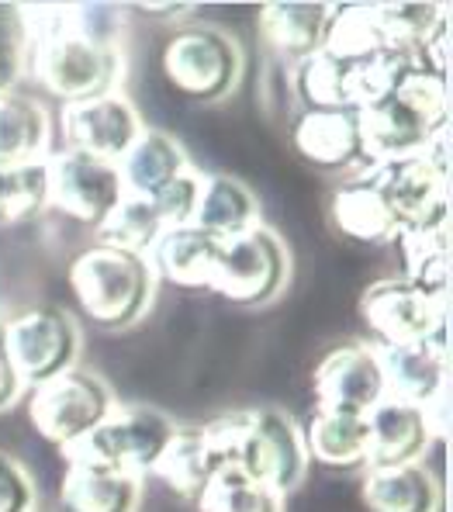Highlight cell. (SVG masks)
<instances>
[{
    "label": "cell",
    "mask_w": 453,
    "mask_h": 512,
    "mask_svg": "<svg viewBox=\"0 0 453 512\" xmlns=\"http://www.w3.org/2000/svg\"><path fill=\"white\" fill-rule=\"evenodd\" d=\"M35 21H25L28 73L45 94L63 104H80L90 97L118 94L125 77V52L118 45V28L101 25L111 7H25Z\"/></svg>",
    "instance_id": "1"
},
{
    "label": "cell",
    "mask_w": 453,
    "mask_h": 512,
    "mask_svg": "<svg viewBox=\"0 0 453 512\" xmlns=\"http://www.w3.org/2000/svg\"><path fill=\"white\" fill-rule=\"evenodd\" d=\"M205 440L222 468H239L277 499L291 495L308 471L298 423L281 409H236L208 419Z\"/></svg>",
    "instance_id": "2"
},
{
    "label": "cell",
    "mask_w": 453,
    "mask_h": 512,
    "mask_svg": "<svg viewBox=\"0 0 453 512\" xmlns=\"http://www.w3.org/2000/svg\"><path fill=\"white\" fill-rule=\"evenodd\" d=\"M66 284L77 308L97 329H132L153 308L156 274L146 256L87 246L73 256Z\"/></svg>",
    "instance_id": "3"
},
{
    "label": "cell",
    "mask_w": 453,
    "mask_h": 512,
    "mask_svg": "<svg viewBox=\"0 0 453 512\" xmlns=\"http://www.w3.org/2000/svg\"><path fill=\"white\" fill-rule=\"evenodd\" d=\"M166 87L191 104H218L243 80V49L229 32L211 25L180 28L160 52Z\"/></svg>",
    "instance_id": "4"
},
{
    "label": "cell",
    "mask_w": 453,
    "mask_h": 512,
    "mask_svg": "<svg viewBox=\"0 0 453 512\" xmlns=\"http://www.w3.org/2000/svg\"><path fill=\"white\" fill-rule=\"evenodd\" d=\"M173 426L177 423L170 416L146 409V405H115L101 426L59 454H63V464H97V468L146 478L170 440Z\"/></svg>",
    "instance_id": "5"
},
{
    "label": "cell",
    "mask_w": 453,
    "mask_h": 512,
    "mask_svg": "<svg viewBox=\"0 0 453 512\" xmlns=\"http://www.w3.org/2000/svg\"><path fill=\"white\" fill-rule=\"evenodd\" d=\"M291 281V253L284 239L267 225H253L246 232L218 243L211 288L215 295L236 305H270Z\"/></svg>",
    "instance_id": "6"
},
{
    "label": "cell",
    "mask_w": 453,
    "mask_h": 512,
    "mask_svg": "<svg viewBox=\"0 0 453 512\" xmlns=\"http://www.w3.org/2000/svg\"><path fill=\"white\" fill-rule=\"evenodd\" d=\"M111 409H115L111 388L97 374L80 371V367L63 371L28 395V423L59 450L101 426Z\"/></svg>",
    "instance_id": "7"
},
{
    "label": "cell",
    "mask_w": 453,
    "mask_h": 512,
    "mask_svg": "<svg viewBox=\"0 0 453 512\" xmlns=\"http://www.w3.org/2000/svg\"><path fill=\"white\" fill-rule=\"evenodd\" d=\"M4 340L21 388H39L63 371H73L80 357L77 322L56 305H35L7 319Z\"/></svg>",
    "instance_id": "8"
},
{
    "label": "cell",
    "mask_w": 453,
    "mask_h": 512,
    "mask_svg": "<svg viewBox=\"0 0 453 512\" xmlns=\"http://www.w3.org/2000/svg\"><path fill=\"white\" fill-rule=\"evenodd\" d=\"M360 322L371 329L374 346L429 340L447 329V298L415 288L402 274L377 277L357 298Z\"/></svg>",
    "instance_id": "9"
},
{
    "label": "cell",
    "mask_w": 453,
    "mask_h": 512,
    "mask_svg": "<svg viewBox=\"0 0 453 512\" xmlns=\"http://www.w3.org/2000/svg\"><path fill=\"white\" fill-rule=\"evenodd\" d=\"M45 208L66 215L70 222L97 229L101 218L122 198V177L115 163H104L97 156L59 149L45 156Z\"/></svg>",
    "instance_id": "10"
},
{
    "label": "cell",
    "mask_w": 453,
    "mask_h": 512,
    "mask_svg": "<svg viewBox=\"0 0 453 512\" xmlns=\"http://www.w3.org/2000/svg\"><path fill=\"white\" fill-rule=\"evenodd\" d=\"M360 180L374 187L388 201L391 215L402 229H433L450 218V177L426 160V153L402 156V160L371 163Z\"/></svg>",
    "instance_id": "11"
},
{
    "label": "cell",
    "mask_w": 453,
    "mask_h": 512,
    "mask_svg": "<svg viewBox=\"0 0 453 512\" xmlns=\"http://www.w3.org/2000/svg\"><path fill=\"white\" fill-rule=\"evenodd\" d=\"M312 398L315 409H343L367 416L384 398L377 346L360 340L329 346L312 367Z\"/></svg>",
    "instance_id": "12"
},
{
    "label": "cell",
    "mask_w": 453,
    "mask_h": 512,
    "mask_svg": "<svg viewBox=\"0 0 453 512\" xmlns=\"http://www.w3.org/2000/svg\"><path fill=\"white\" fill-rule=\"evenodd\" d=\"M63 135L66 149H77V153L97 156L104 163H118L128 153L142 125L135 104L125 94H104L90 97L80 104H63Z\"/></svg>",
    "instance_id": "13"
},
{
    "label": "cell",
    "mask_w": 453,
    "mask_h": 512,
    "mask_svg": "<svg viewBox=\"0 0 453 512\" xmlns=\"http://www.w3.org/2000/svg\"><path fill=\"white\" fill-rule=\"evenodd\" d=\"M381 364L384 398H398L409 405H426L443 388H450V357H447V329L429 340L377 346Z\"/></svg>",
    "instance_id": "14"
},
{
    "label": "cell",
    "mask_w": 453,
    "mask_h": 512,
    "mask_svg": "<svg viewBox=\"0 0 453 512\" xmlns=\"http://www.w3.org/2000/svg\"><path fill=\"white\" fill-rule=\"evenodd\" d=\"M426 416L419 405L398 402V398H381L367 412V454L364 468H402V464H422V454L429 450Z\"/></svg>",
    "instance_id": "15"
},
{
    "label": "cell",
    "mask_w": 453,
    "mask_h": 512,
    "mask_svg": "<svg viewBox=\"0 0 453 512\" xmlns=\"http://www.w3.org/2000/svg\"><path fill=\"white\" fill-rule=\"evenodd\" d=\"M291 146L315 170L339 173L367 167L353 111H298L291 125Z\"/></svg>",
    "instance_id": "16"
},
{
    "label": "cell",
    "mask_w": 453,
    "mask_h": 512,
    "mask_svg": "<svg viewBox=\"0 0 453 512\" xmlns=\"http://www.w3.org/2000/svg\"><path fill=\"white\" fill-rule=\"evenodd\" d=\"M353 115H357L360 149H364L367 167L422 153L429 146V139L436 135L398 94L381 97V101L367 104V108L353 111Z\"/></svg>",
    "instance_id": "17"
},
{
    "label": "cell",
    "mask_w": 453,
    "mask_h": 512,
    "mask_svg": "<svg viewBox=\"0 0 453 512\" xmlns=\"http://www.w3.org/2000/svg\"><path fill=\"white\" fill-rule=\"evenodd\" d=\"M218 243L222 239L208 236V232L194 229V225H180V229H163L153 250L146 253L149 267L166 284H177L187 291H208L211 274H215Z\"/></svg>",
    "instance_id": "18"
},
{
    "label": "cell",
    "mask_w": 453,
    "mask_h": 512,
    "mask_svg": "<svg viewBox=\"0 0 453 512\" xmlns=\"http://www.w3.org/2000/svg\"><path fill=\"white\" fill-rule=\"evenodd\" d=\"M118 177H122V191L135 198L153 201L163 187H170L180 173L191 170L187 153L170 132L163 128H142L139 139L128 146V153L115 163Z\"/></svg>",
    "instance_id": "19"
},
{
    "label": "cell",
    "mask_w": 453,
    "mask_h": 512,
    "mask_svg": "<svg viewBox=\"0 0 453 512\" xmlns=\"http://www.w3.org/2000/svg\"><path fill=\"white\" fill-rule=\"evenodd\" d=\"M326 218L336 236L360 246H384V243H395L398 236V222L391 215L388 201L360 177L346 180L343 187H336L329 194Z\"/></svg>",
    "instance_id": "20"
},
{
    "label": "cell",
    "mask_w": 453,
    "mask_h": 512,
    "mask_svg": "<svg viewBox=\"0 0 453 512\" xmlns=\"http://www.w3.org/2000/svg\"><path fill=\"white\" fill-rule=\"evenodd\" d=\"M142 499V478L97 464H66L59 478L63 512H135Z\"/></svg>",
    "instance_id": "21"
},
{
    "label": "cell",
    "mask_w": 453,
    "mask_h": 512,
    "mask_svg": "<svg viewBox=\"0 0 453 512\" xmlns=\"http://www.w3.org/2000/svg\"><path fill=\"white\" fill-rule=\"evenodd\" d=\"M308 464L332 471H357L364 468L367 454V416L343 409H315L301 429Z\"/></svg>",
    "instance_id": "22"
},
{
    "label": "cell",
    "mask_w": 453,
    "mask_h": 512,
    "mask_svg": "<svg viewBox=\"0 0 453 512\" xmlns=\"http://www.w3.org/2000/svg\"><path fill=\"white\" fill-rule=\"evenodd\" d=\"M332 4H305V0H288V4H263L256 21H260V39L270 52L281 59L301 63L315 56L326 39Z\"/></svg>",
    "instance_id": "23"
},
{
    "label": "cell",
    "mask_w": 453,
    "mask_h": 512,
    "mask_svg": "<svg viewBox=\"0 0 453 512\" xmlns=\"http://www.w3.org/2000/svg\"><path fill=\"white\" fill-rule=\"evenodd\" d=\"M218 468H222V464H218V457L211 454L205 429L173 426L170 440H166V447L160 450V457H156V464L149 468V474H153L156 481H163L173 495L194 502L201 492H205V485Z\"/></svg>",
    "instance_id": "24"
},
{
    "label": "cell",
    "mask_w": 453,
    "mask_h": 512,
    "mask_svg": "<svg viewBox=\"0 0 453 512\" xmlns=\"http://www.w3.org/2000/svg\"><path fill=\"white\" fill-rule=\"evenodd\" d=\"M360 506L367 512H436L440 481L426 464L367 471L360 481Z\"/></svg>",
    "instance_id": "25"
},
{
    "label": "cell",
    "mask_w": 453,
    "mask_h": 512,
    "mask_svg": "<svg viewBox=\"0 0 453 512\" xmlns=\"http://www.w3.org/2000/svg\"><path fill=\"white\" fill-rule=\"evenodd\" d=\"M191 225L215 239H229L260 225V201L243 180L211 173V177H201V198Z\"/></svg>",
    "instance_id": "26"
},
{
    "label": "cell",
    "mask_w": 453,
    "mask_h": 512,
    "mask_svg": "<svg viewBox=\"0 0 453 512\" xmlns=\"http://www.w3.org/2000/svg\"><path fill=\"white\" fill-rule=\"evenodd\" d=\"M402 253V277L429 295H450V229H402L395 236Z\"/></svg>",
    "instance_id": "27"
},
{
    "label": "cell",
    "mask_w": 453,
    "mask_h": 512,
    "mask_svg": "<svg viewBox=\"0 0 453 512\" xmlns=\"http://www.w3.org/2000/svg\"><path fill=\"white\" fill-rule=\"evenodd\" d=\"M49 115L35 101L18 94L0 97V163L45 160Z\"/></svg>",
    "instance_id": "28"
},
{
    "label": "cell",
    "mask_w": 453,
    "mask_h": 512,
    "mask_svg": "<svg viewBox=\"0 0 453 512\" xmlns=\"http://www.w3.org/2000/svg\"><path fill=\"white\" fill-rule=\"evenodd\" d=\"M381 49L388 45H384L381 25H377L374 4H332L322 52H329L339 63H360Z\"/></svg>",
    "instance_id": "29"
},
{
    "label": "cell",
    "mask_w": 453,
    "mask_h": 512,
    "mask_svg": "<svg viewBox=\"0 0 453 512\" xmlns=\"http://www.w3.org/2000/svg\"><path fill=\"white\" fill-rule=\"evenodd\" d=\"M415 70H422L419 59L405 56L398 49H381L374 56L360 59V63H350V73H346V104H350V111H360L367 104L381 101V97L398 94V87Z\"/></svg>",
    "instance_id": "30"
},
{
    "label": "cell",
    "mask_w": 453,
    "mask_h": 512,
    "mask_svg": "<svg viewBox=\"0 0 453 512\" xmlns=\"http://www.w3.org/2000/svg\"><path fill=\"white\" fill-rule=\"evenodd\" d=\"M160 232H163V222H160V215H156L153 201L135 198V194H122L118 205L101 218L94 236H97V243L111 246V250L146 256L153 250L156 239H160Z\"/></svg>",
    "instance_id": "31"
},
{
    "label": "cell",
    "mask_w": 453,
    "mask_h": 512,
    "mask_svg": "<svg viewBox=\"0 0 453 512\" xmlns=\"http://www.w3.org/2000/svg\"><path fill=\"white\" fill-rule=\"evenodd\" d=\"M377 25H381L384 45L422 63V45L447 25V7L443 4H374Z\"/></svg>",
    "instance_id": "32"
},
{
    "label": "cell",
    "mask_w": 453,
    "mask_h": 512,
    "mask_svg": "<svg viewBox=\"0 0 453 512\" xmlns=\"http://www.w3.org/2000/svg\"><path fill=\"white\" fill-rule=\"evenodd\" d=\"M346 73H350V63H339L322 49L315 56L294 63L291 87L294 97L301 101V111H350V104H346Z\"/></svg>",
    "instance_id": "33"
},
{
    "label": "cell",
    "mask_w": 453,
    "mask_h": 512,
    "mask_svg": "<svg viewBox=\"0 0 453 512\" xmlns=\"http://www.w3.org/2000/svg\"><path fill=\"white\" fill-rule=\"evenodd\" d=\"M198 512H284V499L253 481L239 468H218L194 499Z\"/></svg>",
    "instance_id": "34"
},
{
    "label": "cell",
    "mask_w": 453,
    "mask_h": 512,
    "mask_svg": "<svg viewBox=\"0 0 453 512\" xmlns=\"http://www.w3.org/2000/svg\"><path fill=\"white\" fill-rule=\"evenodd\" d=\"M45 208V163H0V225L25 222Z\"/></svg>",
    "instance_id": "35"
},
{
    "label": "cell",
    "mask_w": 453,
    "mask_h": 512,
    "mask_svg": "<svg viewBox=\"0 0 453 512\" xmlns=\"http://www.w3.org/2000/svg\"><path fill=\"white\" fill-rule=\"evenodd\" d=\"M398 97L422 118L433 132L450 125V101H447V77H436L429 70H415L402 87Z\"/></svg>",
    "instance_id": "36"
},
{
    "label": "cell",
    "mask_w": 453,
    "mask_h": 512,
    "mask_svg": "<svg viewBox=\"0 0 453 512\" xmlns=\"http://www.w3.org/2000/svg\"><path fill=\"white\" fill-rule=\"evenodd\" d=\"M198 198H201V173H194V170L180 173L170 187H163L153 198V208H156V215H160L163 229L191 225L194 212H198Z\"/></svg>",
    "instance_id": "37"
},
{
    "label": "cell",
    "mask_w": 453,
    "mask_h": 512,
    "mask_svg": "<svg viewBox=\"0 0 453 512\" xmlns=\"http://www.w3.org/2000/svg\"><path fill=\"white\" fill-rule=\"evenodd\" d=\"M0 512H35V481L11 454H0Z\"/></svg>",
    "instance_id": "38"
},
{
    "label": "cell",
    "mask_w": 453,
    "mask_h": 512,
    "mask_svg": "<svg viewBox=\"0 0 453 512\" xmlns=\"http://www.w3.org/2000/svg\"><path fill=\"white\" fill-rule=\"evenodd\" d=\"M21 70H25V49H21L18 35L7 25H0V97L14 94Z\"/></svg>",
    "instance_id": "39"
},
{
    "label": "cell",
    "mask_w": 453,
    "mask_h": 512,
    "mask_svg": "<svg viewBox=\"0 0 453 512\" xmlns=\"http://www.w3.org/2000/svg\"><path fill=\"white\" fill-rule=\"evenodd\" d=\"M422 416H426V426H429V436L433 440H447L450 433V388H443L436 398H429L422 405Z\"/></svg>",
    "instance_id": "40"
},
{
    "label": "cell",
    "mask_w": 453,
    "mask_h": 512,
    "mask_svg": "<svg viewBox=\"0 0 453 512\" xmlns=\"http://www.w3.org/2000/svg\"><path fill=\"white\" fill-rule=\"evenodd\" d=\"M21 395V381L18 371L11 364V353H7V340H4V326H0V412L11 409Z\"/></svg>",
    "instance_id": "41"
},
{
    "label": "cell",
    "mask_w": 453,
    "mask_h": 512,
    "mask_svg": "<svg viewBox=\"0 0 453 512\" xmlns=\"http://www.w3.org/2000/svg\"><path fill=\"white\" fill-rule=\"evenodd\" d=\"M135 11L153 14V18H184V14H191L194 7L191 4H139Z\"/></svg>",
    "instance_id": "42"
}]
</instances>
